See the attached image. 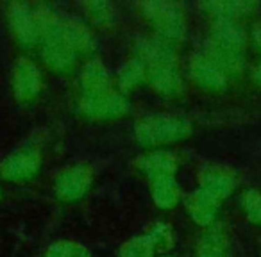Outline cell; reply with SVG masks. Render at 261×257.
<instances>
[{"mask_svg":"<svg viewBox=\"0 0 261 257\" xmlns=\"http://www.w3.org/2000/svg\"><path fill=\"white\" fill-rule=\"evenodd\" d=\"M136 59L145 65V68H154V66H167L175 65V50L168 41L156 38H140L135 47Z\"/></svg>","mask_w":261,"mask_h":257,"instance_id":"obj_11","label":"cell"},{"mask_svg":"<svg viewBox=\"0 0 261 257\" xmlns=\"http://www.w3.org/2000/svg\"><path fill=\"white\" fill-rule=\"evenodd\" d=\"M86 9L90 11V16L100 25H109L115 22V9L109 2H90L86 4Z\"/></svg>","mask_w":261,"mask_h":257,"instance_id":"obj_26","label":"cell"},{"mask_svg":"<svg viewBox=\"0 0 261 257\" xmlns=\"http://www.w3.org/2000/svg\"><path fill=\"white\" fill-rule=\"evenodd\" d=\"M147 79V68L140 59H129L120 66L118 73H116V82H118L120 93H127L133 91Z\"/></svg>","mask_w":261,"mask_h":257,"instance_id":"obj_21","label":"cell"},{"mask_svg":"<svg viewBox=\"0 0 261 257\" xmlns=\"http://www.w3.org/2000/svg\"><path fill=\"white\" fill-rule=\"evenodd\" d=\"M142 11L158 31L161 40L174 43L185 38L186 22L179 6L170 4V2H143Z\"/></svg>","mask_w":261,"mask_h":257,"instance_id":"obj_4","label":"cell"},{"mask_svg":"<svg viewBox=\"0 0 261 257\" xmlns=\"http://www.w3.org/2000/svg\"><path fill=\"white\" fill-rule=\"evenodd\" d=\"M93 184V170L88 164H73L63 170L54 182L56 196L63 202L81 200Z\"/></svg>","mask_w":261,"mask_h":257,"instance_id":"obj_5","label":"cell"},{"mask_svg":"<svg viewBox=\"0 0 261 257\" xmlns=\"http://www.w3.org/2000/svg\"><path fill=\"white\" fill-rule=\"evenodd\" d=\"M8 22L13 38L22 48H33L40 43L34 9L25 2H13L8 8Z\"/></svg>","mask_w":261,"mask_h":257,"instance_id":"obj_6","label":"cell"},{"mask_svg":"<svg viewBox=\"0 0 261 257\" xmlns=\"http://www.w3.org/2000/svg\"><path fill=\"white\" fill-rule=\"evenodd\" d=\"M154 245L149 236H136L129 241L122 243L118 248V257H152L154 255Z\"/></svg>","mask_w":261,"mask_h":257,"instance_id":"obj_23","label":"cell"},{"mask_svg":"<svg viewBox=\"0 0 261 257\" xmlns=\"http://www.w3.org/2000/svg\"><path fill=\"white\" fill-rule=\"evenodd\" d=\"M41 168V156L36 149H18L0 163L2 177L11 182H27L38 175Z\"/></svg>","mask_w":261,"mask_h":257,"instance_id":"obj_8","label":"cell"},{"mask_svg":"<svg viewBox=\"0 0 261 257\" xmlns=\"http://www.w3.org/2000/svg\"><path fill=\"white\" fill-rule=\"evenodd\" d=\"M77 109L79 115L86 120L109 122L127 116V112L130 111V104L120 91L111 88L98 93H83Z\"/></svg>","mask_w":261,"mask_h":257,"instance_id":"obj_3","label":"cell"},{"mask_svg":"<svg viewBox=\"0 0 261 257\" xmlns=\"http://www.w3.org/2000/svg\"><path fill=\"white\" fill-rule=\"evenodd\" d=\"M211 43L224 50L242 54L247 45V36L236 20H215L211 29Z\"/></svg>","mask_w":261,"mask_h":257,"instance_id":"obj_14","label":"cell"},{"mask_svg":"<svg viewBox=\"0 0 261 257\" xmlns=\"http://www.w3.org/2000/svg\"><path fill=\"white\" fill-rule=\"evenodd\" d=\"M190 77L204 91L220 93L227 88L229 77L207 58L204 52H197L190 59Z\"/></svg>","mask_w":261,"mask_h":257,"instance_id":"obj_9","label":"cell"},{"mask_svg":"<svg viewBox=\"0 0 261 257\" xmlns=\"http://www.w3.org/2000/svg\"><path fill=\"white\" fill-rule=\"evenodd\" d=\"M193 132L192 122L179 115H150L142 118L135 127L136 139L145 149H160L190 138Z\"/></svg>","mask_w":261,"mask_h":257,"instance_id":"obj_2","label":"cell"},{"mask_svg":"<svg viewBox=\"0 0 261 257\" xmlns=\"http://www.w3.org/2000/svg\"><path fill=\"white\" fill-rule=\"evenodd\" d=\"M150 195L160 209H172L181 202V188L175 177H163L150 182Z\"/></svg>","mask_w":261,"mask_h":257,"instance_id":"obj_18","label":"cell"},{"mask_svg":"<svg viewBox=\"0 0 261 257\" xmlns=\"http://www.w3.org/2000/svg\"><path fill=\"white\" fill-rule=\"evenodd\" d=\"M160 257H170V255H160Z\"/></svg>","mask_w":261,"mask_h":257,"instance_id":"obj_30","label":"cell"},{"mask_svg":"<svg viewBox=\"0 0 261 257\" xmlns=\"http://www.w3.org/2000/svg\"><path fill=\"white\" fill-rule=\"evenodd\" d=\"M204 11L215 16V20H236L238 16L249 15L256 4L254 2H245V0H227V2H204L200 4Z\"/></svg>","mask_w":261,"mask_h":257,"instance_id":"obj_19","label":"cell"},{"mask_svg":"<svg viewBox=\"0 0 261 257\" xmlns=\"http://www.w3.org/2000/svg\"><path fill=\"white\" fill-rule=\"evenodd\" d=\"M38 34H40L41 58L45 65L56 73H68L75 68L79 55L72 50L63 33V16L48 6L34 9Z\"/></svg>","mask_w":261,"mask_h":257,"instance_id":"obj_1","label":"cell"},{"mask_svg":"<svg viewBox=\"0 0 261 257\" xmlns=\"http://www.w3.org/2000/svg\"><path fill=\"white\" fill-rule=\"evenodd\" d=\"M0 196H2V189H0Z\"/></svg>","mask_w":261,"mask_h":257,"instance_id":"obj_31","label":"cell"},{"mask_svg":"<svg viewBox=\"0 0 261 257\" xmlns=\"http://www.w3.org/2000/svg\"><path fill=\"white\" fill-rule=\"evenodd\" d=\"M195 257H227V238L224 231L210 227L199 239Z\"/></svg>","mask_w":261,"mask_h":257,"instance_id":"obj_20","label":"cell"},{"mask_svg":"<svg viewBox=\"0 0 261 257\" xmlns=\"http://www.w3.org/2000/svg\"><path fill=\"white\" fill-rule=\"evenodd\" d=\"M11 86L13 95L18 102L22 104L33 102L43 88V79L36 63L31 61L29 58H20L13 66Z\"/></svg>","mask_w":261,"mask_h":257,"instance_id":"obj_7","label":"cell"},{"mask_svg":"<svg viewBox=\"0 0 261 257\" xmlns=\"http://www.w3.org/2000/svg\"><path fill=\"white\" fill-rule=\"evenodd\" d=\"M199 184L200 189L206 193L213 195L222 202L227 198L236 188V175L231 168L222 166V164H210V166L202 168L199 175Z\"/></svg>","mask_w":261,"mask_h":257,"instance_id":"obj_10","label":"cell"},{"mask_svg":"<svg viewBox=\"0 0 261 257\" xmlns=\"http://www.w3.org/2000/svg\"><path fill=\"white\" fill-rule=\"evenodd\" d=\"M185 207L188 211L190 218L197 225H200V227H213V223L217 221L218 211H220V200L199 188L186 196Z\"/></svg>","mask_w":261,"mask_h":257,"instance_id":"obj_12","label":"cell"},{"mask_svg":"<svg viewBox=\"0 0 261 257\" xmlns=\"http://www.w3.org/2000/svg\"><path fill=\"white\" fill-rule=\"evenodd\" d=\"M242 204L247 220L256 225H261V193L254 188L247 189L242 196Z\"/></svg>","mask_w":261,"mask_h":257,"instance_id":"obj_25","label":"cell"},{"mask_svg":"<svg viewBox=\"0 0 261 257\" xmlns=\"http://www.w3.org/2000/svg\"><path fill=\"white\" fill-rule=\"evenodd\" d=\"M63 33L77 55H90L97 48V41H95L91 31L79 20L63 18Z\"/></svg>","mask_w":261,"mask_h":257,"instance_id":"obj_15","label":"cell"},{"mask_svg":"<svg viewBox=\"0 0 261 257\" xmlns=\"http://www.w3.org/2000/svg\"><path fill=\"white\" fill-rule=\"evenodd\" d=\"M250 77H252L254 84L261 88V63H259V65H257V66H254L252 72H250Z\"/></svg>","mask_w":261,"mask_h":257,"instance_id":"obj_28","label":"cell"},{"mask_svg":"<svg viewBox=\"0 0 261 257\" xmlns=\"http://www.w3.org/2000/svg\"><path fill=\"white\" fill-rule=\"evenodd\" d=\"M147 236H149L150 241H152L154 250H168L172 246V243H174L170 229H168L167 225H161V223L156 225Z\"/></svg>","mask_w":261,"mask_h":257,"instance_id":"obj_27","label":"cell"},{"mask_svg":"<svg viewBox=\"0 0 261 257\" xmlns=\"http://www.w3.org/2000/svg\"><path fill=\"white\" fill-rule=\"evenodd\" d=\"M204 54L225 73V75H238L243 68V61H242V54H234V52L224 50V48L217 47L215 43H207Z\"/></svg>","mask_w":261,"mask_h":257,"instance_id":"obj_22","label":"cell"},{"mask_svg":"<svg viewBox=\"0 0 261 257\" xmlns=\"http://www.w3.org/2000/svg\"><path fill=\"white\" fill-rule=\"evenodd\" d=\"M45 257H91V255L81 243L56 241L54 245L48 246Z\"/></svg>","mask_w":261,"mask_h":257,"instance_id":"obj_24","label":"cell"},{"mask_svg":"<svg viewBox=\"0 0 261 257\" xmlns=\"http://www.w3.org/2000/svg\"><path fill=\"white\" fill-rule=\"evenodd\" d=\"M252 36H254V43H256V47L261 50V22H259V23H256V25H254Z\"/></svg>","mask_w":261,"mask_h":257,"instance_id":"obj_29","label":"cell"},{"mask_svg":"<svg viewBox=\"0 0 261 257\" xmlns=\"http://www.w3.org/2000/svg\"><path fill=\"white\" fill-rule=\"evenodd\" d=\"M81 86L83 93H98L111 90V77L100 59H90L81 72Z\"/></svg>","mask_w":261,"mask_h":257,"instance_id":"obj_17","label":"cell"},{"mask_svg":"<svg viewBox=\"0 0 261 257\" xmlns=\"http://www.w3.org/2000/svg\"><path fill=\"white\" fill-rule=\"evenodd\" d=\"M147 79H149L150 86L161 95L177 97L182 91V79H181V75H179L175 65L147 68Z\"/></svg>","mask_w":261,"mask_h":257,"instance_id":"obj_16","label":"cell"},{"mask_svg":"<svg viewBox=\"0 0 261 257\" xmlns=\"http://www.w3.org/2000/svg\"><path fill=\"white\" fill-rule=\"evenodd\" d=\"M136 168L149 179L150 182L163 177H174L177 172V159L174 154L165 152V150H156L147 156H140L136 161Z\"/></svg>","mask_w":261,"mask_h":257,"instance_id":"obj_13","label":"cell"}]
</instances>
